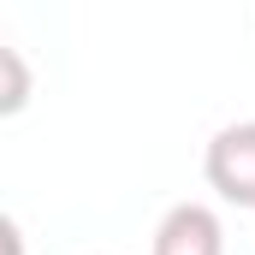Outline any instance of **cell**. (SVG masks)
Wrapping results in <instances>:
<instances>
[{
	"label": "cell",
	"instance_id": "cell-3",
	"mask_svg": "<svg viewBox=\"0 0 255 255\" xmlns=\"http://www.w3.org/2000/svg\"><path fill=\"white\" fill-rule=\"evenodd\" d=\"M30 101V71H24V54L18 48H0V113H24Z\"/></svg>",
	"mask_w": 255,
	"mask_h": 255
},
{
	"label": "cell",
	"instance_id": "cell-4",
	"mask_svg": "<svg viewBox=\"0 0 255 255\" xmlns=\"http://www.w3.org/2000/svg\"><path fill=\"white\" fill-rule=\"evenodd\" d=\"M0 238H6V255H24V244H18V220H0Z\"/></svg>",
	"mask_w": 255,
	"mask_h": 255
},
{
	"label": "cell",
	"instance_id": "cell-2",
	"mask_svg": "<svg viewBox=\"0 0 255 255\" xmlns=\"http://www.w3.org/2000/svg\"><path fill=\"white\" fill-rule=\"evenodd\" d=\"M154 255H226L220 214L202 208V202H178V208H166V220L154 226Z\"/></svg>",
	"mask_w": 255,
	"mask_h": 255
},
{
	"label": "cell",
	"instance_id": "cell-1",
	"mask_svg": "<svg viewBox=\"0 0 255 255\" xmlns=\"http://www.w3.org/2000/svg\"><path fill=\"white\" fill-rule=\"evenodd\" d=\"M208 184L220 202L232 208H255V119H238L226 125L214 142H208V160H202Z\"/></svg>",
	"mask_w": 255,
	"mask_h": 255
}]
</instances>
